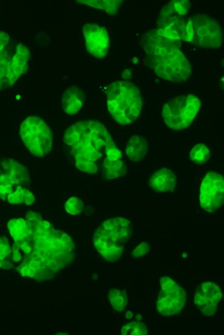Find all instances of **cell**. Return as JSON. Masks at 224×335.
Masks as SVG:
<instances>
[{
    "instance_id": "f546056e",
    "label": "cell",
    "mask_w": 224,
    "mask_h": 335,
    "mask_svg": "<svg viewBox=\"0 0 224 335\" xmlns=\"http://www.w3.org/2000/svg\"><path fill=\"white\" fill-rule=\"evenodd\" d=\"M71 251V247H65L62 249V251L65 254H68Z\"/></svg>"
},
{
    "instance_id": "4dcf8cb0",
    "label": "cell",
    "mask_w": 224,
    "mask_h": 335,
    "mask_svg": "<svg viewBox=\"0 0 224 335\" xmlns=\"http://www.w3.org/2000/svg\"><path fill=\"white\" fill-rule=\"evenodd\" d=\"M43 226L44 229H48L50 227V225L48 221H43Z\"/></svg>"
},
{
    "instance_id": "f35d334b",
    "label": "cell",
    "mask_w": 224,
    "mask_h": 335,
    "mask_svg": "<svg viewBox=\"0 0 224 335\" xmlns=\"http://www.w3.org/2000/svg\"><path fill=\"white\" fill-rule=\"evenodd\" d=\"M93 278L94 279V280H96V279H97L98 278V276L97 275H94L93 276Z\"/></svg>"
},
{
    "instance_id": "8d00e7d4",
    "label": "cell",
    "mask_w": 224,
    "mask_h": 335,
    "mask_svg": "<svg viewBox=\"0 0 224 335\" xmlns=\"http://www.w3.org/2000/svg\"><path fill=\"white\" fill-rule=\"evenodd\" d=\"M33 275H34V274L29 272V271H28L27 273H26V276L30 278H33Z\"/></svg>"
},
{
    "instance_id": "9a60e30c",
    "label": "cell",
    "mask_w": 224,
    "mask_h": 335,
    "mask_svg": "<svg viewBox=\"0 0 224 335\" xmlns=\"http://www.w3.org/2000/svg\"><path fill=\"white\" fill-rule=\"evenodd\" d=\"M148 151V143L144 138L133 136L129 141L126 153L128 157L133 161L143 159Z\"/></svg>"
},
{
    "instance_id": "7a4b0ae2",
    "label": "cell",
    "mask_w": 224,
    "mask_h": 335,
    "mask_svg": "<svg viewBox=\"0 0 224 335\" xmlns=\"http://www.w3.org/2000/svg\"><path fill=\"white\" fill-rule=\"evenodd\" d=\"M108 111L119 124L127 125L136 120L143 108L141 92L130 81H117L107 89Z\"/></svg>"
},
{
    "instance_id": "e0dca14e",
    "label": "cell",
    "mask_w": 224,
    "mask_h": 335,
    "mask_svg": "<svg viewBox=\"0 0 224 335\" xmlns=\"http://www.w3.org/2000/svg\"><path fill=\"white\" fill-rule=\"evenodd\" d=\"M104 164L105 169L107 170V178L108 180H113V179L122 177L127 172L126 164L121 159L110 160L105 158Z\"/></svg>"
},
{
    "instance_id": "d6986e66",
    "label": "cell",
    "mask_w": 224,
    "mask_h": 335,
    "mask_svg": "<svg viewBox=\"0 0 224 335\" xmlns=\"http://www.w3.org/2000/svg\"><path fill=\"white\" fill-rule=\"evenodd\" d=\"M210 154L209 149L205 145L199 144L193 148L190 156L194 163L202 164L209 159Z\"/></svg>"
},
{
    "instance_id": "5b68a950",
    "label": "cell",
    "mask_w": 224,
    "mask_h": 335,
    "mask_svg": "<svg viewBox=\"0 0 224 335\" xmlns=\"http://www.w3.org/2000/svg\"><path fill=\"white\" fill-rule=\"evenodd\" d=\"M132 231L131 222L123 218L116 217L104 221L96 232L107 240L101 254L103 258L111 262L119 259L131 238Z\"/></svg>"
},
{
    "instance_id": "30bf717a",
    "label": "cell",
    "mask_w": 224,
    "mask_h": 335,
    "mask_svg": "<svg viewBox=\"0 0 224 335\" xmlns=\"http://www.w3.org/2000/svg\"><path fill=\"white\" fill-rule=\"evenodd\" d=\"M83 31L88 52L97 58H104L109 48L107 31L96 24L88 23L83 26Z\"/></svg>"
},
{
    "instance_id": "ba28073f",
    "label": "cell",
    "mask_w": 224,
    "mask_h": 335,
    "mask_svg": "<svg viewBox=\"0 0 224 335\" xmlns=\"http://www.w3.org/2000/svg\"><path fill=\"white\" fill-rule=\"evenodd\" d=\"M160 283L161 290L157 309L161 314L166 316L178 314L185 304V290L169 277L162 278Z\"/></svg>"
},
{
    "instance_id": "7402d4cb",
    "label": "cell",
    "mask_w": 224,
    "mask_h": 335,
    "mask_svg": "<svg viewBox=\"0 0 224 335\" xmlns=\"http://www.w3.org/2000/svg\"><path fill=\"white\" fill-rule=\"evenodd\" d=\"M11 253V249L10 247L9 242L7 238H0V267L9 262L6 260L8 255Z\"/></svg>"
},
{
    "instance_id": "9c48e42d",
    "label": "cell",
    "mask_w": 224,
    "mask_h": 335,
    "mask_svg": "<svg viewBox=\"0 0 224 335\" xmlns=\"http://www.w3.org/2000/svg\"><path fill=\"white\" fill-rule=\"evenodd\" d=\"M223 177L219 173L209 172L205 177L200 188V206L206 211L213 213L223 205Z\"/></svg>"
},
{
    "instance_id": "4fadbf2b",
    "label": "cell",
    "mask_w": 224,
    "mask_h": 335,
    "mask_svg": "<svg viewBox=\"0 0 224 335\" xmlns=\"http://www.w3.org/2000/svg\"><path fill=\"white\" fill-rule=\"evenodd\" d=\"M85 102V92L77 87L67 89L61 99L63 110L69 115L77 114Z\"/></svg>"
},
{
    "instance_id": "e575fe53",
    "label": "cell",
    "mask_w": 224,
    "mask_h": 335,
    "mask_svg": "<svg viewBox=\"0 0 224 335\" xmlns=\"http://www.w3.org/2000/svg\"><path fill=\"white\" fill-rule=\"evenodd\" d=\"M29 247V245L26 243H23L21 246V248L22 250H24L27 247Z\"/></svg>"
},
{
    "instance_id": "cb8c5ba5",
    "label": "cell",
    "mask_w": 224,
    "mask_h": 335,
    "mask_svg": "<svg viewBox=\"0 0 224 335\" xmlns=\"http://www.w3.org/2000/svg\"><path fill=\"white\" fill-rule=\"evenodd\" d=\"M13 259L15 262H19L21 260V255L18 252V251H16V252H14L13 256Z\"/></svg>"
},
{
    "instance_id": "52a82bcc",
    "label": "cell",
    "mask_w": 224,
    "mask_h": 335,
    "mask_svg": "<svg viewBox=\"0 0 224 335\" xmlns=\"http://www.w3.org/2000/svg\"><path fill=\"white\" fill-rule=\"evenodd\" d=\"M194 29L193 41L201 48H219L222 41L221 28L217 21L208 15L197 14L191 18Z\"/></svg>"
},
{
    "instance_id": "277c9868",
    "label": "cell",
    "mask_w": 224,
    "mask_h": 335,
    "mask_svg": "<svg viewBox=\"0 0 224 335\" xmlns=\"http://www.w3.org/2000/svg\"><path fill=\"white\" fill-rule=\"evenodd\" d=\"M200 107L201 100L195 95H181L170 99L164 105L162 117L171 129L184 130L192 124Z\"/></svg>"
},
{
    "instance_id": "8992f818",
    "label": "cell",
    "mask_w": 224,
    "mask_h": 335,
    "mask_svg": "<svg viewBox=\"0 0 224 335\" xmlns=\"http://www.w3.org/2000/svg\"><path fill=\"white\" fill-rule=\"evenodd\" d=\"M20 136L27 149L38 157H43L52 149V131L40 117H27L22 122Z\"/></svg>"
},
{
    "instance_id": "d6a6232c",
    "label": "cell",
    "mask_w": 224,
    "mask_h": 335,
    "mask_svg": "<svg viewBox=\"0 0 224 335\" xmlns=\"http://www.w3.org/2000/svg\"><path fill=\"white\" fill-rule=\"evenodd\" d=\"M133 317V314H132L131 312L128 311L127 312L126 317L127 318V319H131L132 317Z\"/></svg>"
},
{
    "instance_id": "ac0fdd59",
    "label": "cell",
    "mask_w": 224,
    "mask_h": 335,
    "mask_svg": "<svg viewBox=\"0 0 224 335\" xmlns=\"http://www.w3.org/2000/svg\"><path fill=\"white\" fill-rule=\"evenodd\" d=\"M109 299L115 310L121 312L127 305V298L125 290L112 289L110 290Z\"/></svg>"
},
{
    "instance_id": "836d02e7",
    "label": "cell",
    "mask_w": 224,
    "mask_h": 335,
    "mask_svg": "<svg viewBox=\"0 0 224 335\" xmlns=\"http://www.w3.org/2000/svg\"><path fill=\"white\" fill-rule=\"evenodd\" d=\"M62 245L64 247H71V242L70 241L65 242L63 244H62Z\"/></svg>"
},
{
    "instance_id": "74e56055",
    "label": "cell",
    "mask_w": 224,
    "mask_h": 335,
    "mask_svg": "<svg viewBox=\"0 0 224 335\" xmlns=\"http://www.w3.org/2000/svg\"><path fill=\"white\" fill-rule=\"evenodd\" d=\"M28 271L29 272L34 274L36 272V270L35 269H33V268L29 267L28 268Z\"/></svg>"
},
{
    "instance_id": "44dd1931",
    "label": "cell",
    "mask_w": 224,
    "mask_h": 335,
    "mask_svg": "<svg viewBox=\"0 0 224 335\" xmlns=\"http://www.w3.org/2000/svg\"><path fill=\"white\" fill-rule=\"evenodd\" d=\"M84 205L82 201L78 198H70L68 202L65 205V208L67 212L71 215H77L82 211Z\"/></svg>"
},
{
    "instance_id": "5bb4252c",
    "label": "cell",
    "mask_w": 224,
    "mask_h": 335,
    "mask_svg": "<svg viewBox=\"0 0 224 335\" xmlns=\"http://www.w3.org/2000/svg\"><path fill=\"white\" fill-rule=\"evenodd\" d=\"M150 186L154 191L164 192L171 191L176 184L175 173L169 169L157 171L150 179Z\"/></svg>"
},
{
    "instance_id": "4316f807",
    "label": "cell",
    "mask_w": 224,
    "mask_h": 335,
    "mask_svg": "<svg viewBox=\"0 0 224 335\" xmlns=\"http://www.w3.org/2000/svg\"><path fill=\"white\" fill-rule=\"evenodd\" d=\"M36 228L39 231H42L44 230L42 220L36 222Z\"/></svg>"
},
{
    "instance_id": "83f0119b",
    "label": "cell",
    "mask_w": 224,
    "mask_h": 335,
    "mask_svg": "<svg viewBox=\"0 0 224 335\" xmlns=\"http://www.w3.org/2000/svg\"><path fill=\"white\" fill-rule=\"evenodd\" d=\"M20 248V245L18 243H15L13 245V252H16V251H18Z\"/></svg>"
},
{
    "instance_id": "ab89813d",
    "label": "cell",
    "mask_w": 224,
    "mask_h": 335,
    "mask_svg": "<svg viewBox=\"0 0 224 335\" xmlns=\"http://www.w3.org/2000/svg\"><path fill=\"white\" fill-rule=\"evenodd\" d=\"M65 334V333H57V334Z\"/></svg>"
},
{
    "instance_id": "1f68e13d",
    "label": "cell",
    "mask_w": 224,
    "mask_h": 335,
    "mask_svg": "<svg viewBox=\"0 0 224 335\" xmlns=\"http://www.w3.org/2000/svg\"><path fill=\"white\" fill-rule=\"evenodd\" d=\"M92 208L90 206H88V208H87L86 210H85V214L87 215V213L88 214V215H91L93 213V210L90 211L91 209H92Z\"/></svg>"
},
{
    "instance_id": "7c38bea8",
    "label": "cell",
    "mask_w": 224,
    "mask_h": 335,
    "mask_svg": "<svg viewBox=\"0 0 224 335\" xmlns=\"http://www.w3.org/2000/svg\"><path fill=\"white\" fill-rule=\"evenodd\" d=\"M30 57L29 49L24 45L19 44L16 47L15 54L10 61L8 73L9 86H12L22 75L26 72Z\"/></svg>"
},
{
    "instance_id": "d4e9b609",
    "label": "cell",
    "mask_w": 224,
    "mask_h": 335,
    "mask_svg": "<svg viewBox=\"0 0 224 335\" xmlns=\"http://www.w3.org/2000/svg\"><path fill=\"white\" fill-rule=\"evenodd\" d=\"M132 75V72L130 71L126 70L123 72L122 77L124 79H128L129 78H130Z\"/></svg>"
},
{
    "instance_id": "2e32d148",
    "label": "cell",
    "mask_w": 224,
    "mask_h": 335,
    "mask_svg": "<svg viewBox=\"0 0 224 335\" xmlns=\"http://www.w3.org/2000/svg\"><path fill=\"white\" fill-rule=\"evenodd\" d=\"M77 2L93 8L104 10L111 15L118 13L123 2L122 0H81Z\"/></svg>"
},
{
    "instance_id": "f1b7e54d",
    "label": "cell",
    "mask_w": 224,
    "mask_h": 335,
    "mask_svg": "<svg viewBox=\"0 0 224 335\" xmlns=\"http://www.w3.org/2000/svg\"><path fill=\"white\" fill-rule=\"evenodd\" d=\"M27 272H28V267L26 266H24L21 268V271L20 273H21L22 276H26V273H27Z\"/></svg>"
},
{
    "instance_id": "6da1fadb",
    "label": "cell",
    "mask_w": 224,
    "mask_h": 335,
    "mask_svg": "<svg viewBox=\"0 0 224 335\" xmlns=\"http://www.w3.org/2000/svg\"><path fill=\"white\" fill-rule=\"evenodd\" d=\"M181 42L167 37L160 29L145 33L141 42L144 64L168 81H188L192 74V65L180 49Z\"/></svg>"
},
{
    "instance_id": "8fae6325",
    "label": "cell",
    "mask_w": 224,
    "mask_h": 335,
    "mask_svg": "<svg viewBox=\"0 0 224 335\" xmlns=\"http://www.w3.org/2000/svg\"><path fill=\"white\" fill-rule=\"evenodd\" d=\"M222 297L219 286L212 282H205L195 290V305L204 315L212 316L215 314Z\"/></svg>"
},
{
    "instance_id": "ffe728a7",
    "label": "cell",
    "mask_w": 224,
    "mask_h": 335,
    "mask_svg": "<svg viewBox=\"0 0 224 335\" xmlns=\"http://www.w3.org/2000/svg\"><path fill=\"white\" fill-rule=\"evenodd\" d=\"M121 333L123 335L147 334V329L142 323L132 322L123 327Z\"/></svg>"
},
{
    "instance_id": "484cf974",
    "label": "cell",
    "mask_w": 224,
    "mask_h": 335,
    "mask_svg": "<svg viewBox=\"0 0 224 335\" xmlns=\"http://www.w3.org/2000/svg\"><path fill=\"white\" fill-rule=\"evenodd\" d=\"M68 241H70L69 237L68 236V234H66V233H63V236L61 237V243L63 244Z\"/></svg>"
},
{
    "instance_id": "d590c367",
    "label": "cell",
    "mask_w": 224,
    "mask_h": 335,
    "mask_svg": "<svg viewBox=\"0 0 224 335\" xmlns=\"http://www.w3.org/2000/svg\"><path fill=\"white\" fill-rule=\"evenodd\" d=\"M23 251H24L25 253L29 254L31 251V249L29 247H28L26 249H25Z\"/></svg>"
},
{
    "instance_id": "603a6c76",
    "label": "cell",
    "mask_w": 224,
    "mask_h": 335,
    "mask_svg": "<svg viewBox=\"0 0 224 335\" xmlns=\"http://www.w3.org/2000/svg\"><path fill=\"white\" fill-rule=\"evenodd\" d=\"M150 250L149 243H142L133 251L132 255L133 258H138L147 253Z\"/></svg>"
},
{
    "instance_id": "3957f363",
    "label": "cell",
    "mask_w": 224,
    "mask_h": 335,
    "mask_svg": "<svg viewBox=\"0 0 224 335\" xmlns=\"http://www.w3.org/2000/svg\"><path fill=\"white\" fill-rule=\"evenodd\" d=\"M190 6L187 0H175L166 4L161 10L158 20V29L175 34L181 41L193 42V22L186 16Z\"/></svg>"
}]
</instances>
